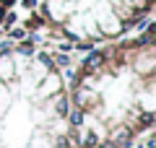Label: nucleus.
I'll return each mask as SVG.
<instances>
[{"label": "nucleus", "instance_id": "f257e3e1", "mask_svg": "<svg viewBox=\"0 0 156 148\" xmlns=\"http://www.w3.org/2000/svg\"><path fill=\"white\" fill-rule=\"evenodd\" d=\"M57 91H62V78L57 76V73H47V76L39 81V88L34 93L42 96V99H50V96H55Z\"/></svg>", "mask_w": 156, "mask_h": 148}, {"label": "nucleus", "instance_id": "f03ea898", "mask_svg": "<svg viewBox=\"0 0 156 148\" xmlns=\"http://www.w3.org/2000/svg\"><path fill=\"white\" fill-rule=\"evenodd\" d=\"M8 37H11V39H23L26 31H23V29H8Z\"/></svg>", "mask_w": 156, "mask_h": 148}, {"label": "nucleus", "instance_id": "7ed1b4c3", "mask_svg": "<svg viewBox=\"0 0 156 148\" xmlns=\"http://www.w3.org/2000/svg\"><path fill=\"white\" fill-rule=\"evenodd\" d=\"M21 5H23V8H31V11H34V8H37V0H23Z\"/></svg>", "mask_w": 156, "mask_h": 148}, {"label": "nucleus", "instance_id": "20e7f679", "mask_svg": "<svg viewBox=\"0 0 156 148\" xmlns=\"http://www.w3.org/2000/svg\"><path fill=\"white\" fill-rule=\"evenodd\" d=\"M0 3H3V5H5V8H11L13 3H16V0H0Z\"/></svg>", "mask_w": 156, "mask_h": 148}]
</instances>
